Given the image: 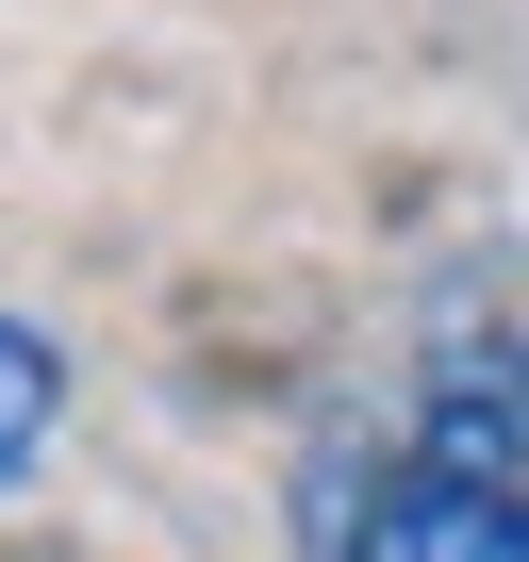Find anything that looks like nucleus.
I'll use <instances>...</instances> for the list:
<instances>
[{
    "label": "nucleus",
    "mask_w": 529,
    "mask_h": 562,
    "mask_svg": "<svg viewBox=\"0 0 529 562\" xmlns=\"http://www.w3.org/2000/svg\"><path fill=\"white\" fill-rule=\"evenodd\" d=\"M299 562H529V496L447 447H348L299 496Z\"/></svg>",
    "instance_id": "obj_1"
},
{
    "label": "nucleus",
    "mask_w": 529,
    "mask_h": 562,
    "mask_svg": "<svg viewBox=\"0 0 529 562\" xmlns=\"http://www.w3.org/2000/svg\"><path fill=\"white\" fill-rule=\"evenodd\" d=\"M430 447L529 496V331H496V348H463V364L430 381Z\"/></svg>",
    "instance_id": "obj_2"
},
{
    "label": "nucleus",
    "mask_w": 529,
    "mask_h": 562,
    "mask_svg": "<svg viewBox=\"0 0 529 562\" xmlns=\"http://www.w3.org/2000/svg\"><path fill=\"white\" fill-rule=\"evenodd\" d=\"M50 414H67V348H50L34 315H0V480L50 447Z\"/></svg>",
    "instance_id": "obj_3"
}]
</instances>
